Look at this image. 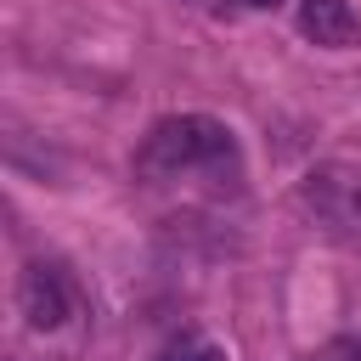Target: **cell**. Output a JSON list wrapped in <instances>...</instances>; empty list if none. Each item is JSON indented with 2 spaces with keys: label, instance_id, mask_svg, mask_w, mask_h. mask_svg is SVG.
<instances>
[{
  "label": "cell",
  "instance_id": "52a82bcc",
  "mask_svg": "<svg viewBox=\"0 0 361 361\" xmlns=\"http://www.w3.org/2000/svg\"><path fill=\"white\" fill-rule=\"evenodd\" d=\"M237 6H248V11H271V6H282V0H237Z\"/></svg>",
  "mask_w": 361,
  "mask_h": 361
},
{
  "label": "cell",
  "instance_id": "7a4b0ae2",
  "mask_svg": "<svg viewBox=\"0 0 361 361\" xmlns=\"http://www.w3.org/2000/svg\"><path fill=\"white\" fill-rule=\"evenodd\" d=\"M299 209L338 243L361 248V180L344 169H316L299 180Z\"/></svg>",
  "mask_w": 361,
  "mask_h": 361
},
{
  "label": "cell",
  "instance_id": "6da1fadb",
  "mask_svg": "<svg viewBox=\"0 0 361 361\" xmlns=\"http://www.w3.org/2000/svg\"><path fill=\"white\" fill-rule=\"evenodd\" d=\"M231 130L209 113H175V118H158L135 152V169L141 175H186V169H214V164H231Z\"/></svg>",
  "mask_w": 361,
  "mask_h": 361
},
{
  "label": "cell",
  "instance_id": "277c9868",
  "mask_svg": "<svg viewBox=\"0 0 361 361\" xmlns=\"http://www.w3.org/2000/svg\"><path fill=\"white\" fill-rule=\"evenodd\" d=\"M299 34L310 45H327V51H350L361 45V11L350 0H299Z\"/></svg>",
  "mask_w": 361,
  "mask_h": 361
},
{
  "label": "cell",
  "instance_id": "3957f363",
  "mask_svg": "<svg viewBox=\"0 0 361 361\" xmlns=\"http://www.w3.org/2000/svg\"><path fill=\"white\" fill-rule=\"evenodd\" d=\"M17 305H23V316H28L34 333H51V327L68 322L73 288H68V276H62L56 265L34 259V265H23V276H17Z\"/></svg>",
  "mask_w": 361,
  "mask_h": 361
},
{
  "label": "cell",
  "instance_id": "8992f818",
  "mask_svg": "<svg viewBox=\"0 0 361 361\" xmlns=\"http://www.w3.org/2000/svg\"><path fill=\"white\" fill-rule=\"evenodd\" d=\"M310 361H361V338H333V344H322Z\"/></svg>",
  "mask_w": 361,
  "mask_h": 361
},
{
  "label": "cell",
  "instance_id": "5b68a950",
  "mask_svg": "<svg viewBox=\"0 0 361 361\" xmlns=\"http://www.w3.org/2000/svg\"><path fill=\"white\" fill-rule=\"evenodd\" d=\"M164 361H226V355H220L214 344H203V338H180V344H175Z\"/></svg>",
  "mask_w": 361,
  "mask_h": 361
}]
</instances>
